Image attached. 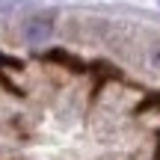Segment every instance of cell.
Returning a JSON list of instances; mask_svg holds the SVG:
<instances>
[{"mask_svg": "<svg viewBox=\"0 0 160 160\" xmlns=\"http://www.w3.org/2000/svg\"><path fill=\"white\" fill-rule=\"evenodd\" d=\"M51 21L48 18H30L27 24H24V39L30 42V45H45L48 39H51Z\"/></svg>", "mask_w": 160, "mask_h": 160, "instance_id": "cell-1", "label": "cell"}, {"mask_svg": "<svg viewBox=\"0 0 160 160\" xmlns=\"http://www.w3.org/2000/svg\"><path fill=\"white\" fill-rule=\"evenodd\" d=\"M148 107H160V95H154V98H148L145 104H139L137 110H148Z\"/></svg>", "mask_w": 160, "mask_h": 160, "instance_id": "cell-2", "label": "cell"}, {"mask_svg": "<svg viewBox=\"0 0 160 160\" xmlns=\"http://www.w3.org/2000/svg\"><path fill=\"white\" fill-rule=\"evenodd\" d=\"M151 65H154V68H160V45L151 51Z\"/></svg>", "mask_w": 160, "mask_h": 160, "instance_id": "cell-3", "label": "cell"}, {"mask_svg": "<svg viewBox=\"0 0 160 160\" xmlns=\"http://www.w3.org/2000/svg\"><path fill=\"white\" fill-rule=\"evenodd\" d=\"M6 62H9V65H12L15 71H18V68H24V62H18V59H6Z\"/></svg>", "mask_w": 160, "mask_h": 160, "instance_id": "cell-4", "label": "cell"}]
</instances>
